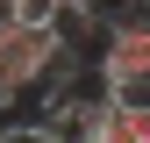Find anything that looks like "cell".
<instances>
[{
	"instance_id": "3",
	"label": "cell",
	"mask_w": 150,
	"mask_h": 143,
	"mask_svg": "<svg viewBox=\"0 0 150 143\" xmlns=\"http://www.w3.org/2000/svg\"><path fill=\"white\" fill-rule=\"evenodd\" d=\"M79 7H86V14H93L100 29H115V22H129V14H143L150 0H79Z\"/></svg>"
},
{
	"instance_id": "2",
	"label": "cell",
	"mask_w": 150,
	"mask_h": 143,
	"mask_svg": "<svg viewBox=\"0 0 150 143\" xmlns=\"http://www.w3.org/2000/svg\"><path fill=\"white\" fill-rule=\"evenodd\" d=\"M100 143H150V129H143L136 107H115V100H107V115H100Z\"/></svg>"
},
{
	"instance_id": "7",
	"label": "cell",
	"mask_w": 150,
	"mask_h": 143,
	"mask_svg": "<svg viewBox=\"0 0 150 143\" xmlns=\"http://www.w3.org/2000/svg\"><path fill=\"white\" fill-rule=\"evenodd\" d=\"M143 129H150V115H143Z\"/></svg>"
},
{
	"instance_id": "4",
	"label": "cell",
	"mask_w": 150,
	"mask_h": 143,
	"mask_svg": "<svg viewBox=\"0 0 150 143\" xmlns=\"http://www.w3.org/2000/svg\"><path fill=\"white\" fill-rule=\"evenodd\" d=\"M0 143H57V136H50V122L36 115V122H0Z\"/></svg>"
},
{
	"instance_id": "1",
	"label": "cell",
	"mask_w": 150,
	"mask_h": 143,
	"mask_svg": "<svg viewBox=\"0 0 150 143\" xmlns=\"http://www.w3.org/2000/svg\"><path fill=\"white\" fill-rule=\"evenodd\" d=\"M93 72H100L107 86H115V79H150V7L129 14V22H115V29H100Z\"/></svg>"
},
{
	"instance_id": "8",
	"label": "cell",
	"mask_w": 150,
	"mask_h": 143,
	"mask_svg": "<svg viewBox=\"0 0 150 143\" xmlns=\"http://www.w3.org/2000/svg\"><path fill=\"white\" fill-rule=\"evenodd\" d=\"M0 107H7V100H0Z\"/></svg>"
},
{
	"instance_id": "5",
	"label": "cell",
	"mask_w": 150,
	"mask_h": 143,
	"mask_svg": "<svg viewBox=\"0 0 150 143\" xmlns=\"http://www.w3.org/2000/svg\"><path fill=\"white\" fill-rule=\"evenodd\" d=\"M7 29H22V14H14V0H0V36Z\"/></svg>"
},
{
	"instance_id": "6",
	"label": "cell",
	"mask_w": 150,
	"mask_h": 143,
	"mask_svg": "<svg viewBox=\"0 0 150 143\" xmlns=\"http://www.w3.org/2000/svg\"><path fill=\"white\" fill-rule=\"evenodd\" d=\"M64 7H79V0H64Z\"/></svg>"
}]
</instances>
